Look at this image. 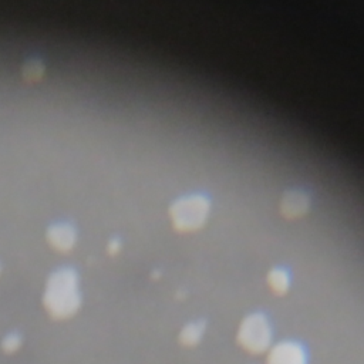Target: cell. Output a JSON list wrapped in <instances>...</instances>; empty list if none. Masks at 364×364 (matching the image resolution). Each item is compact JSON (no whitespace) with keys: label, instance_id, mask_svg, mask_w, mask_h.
<instances>
[{"label":"cell","instance_id":"7a4b0ae2","mask_svg":"<svg viewBox=\"0 0 364 364\" xmlns=\"http://www.w3.org/2000/svg\"><path fill=\"white\" fill-rule=\"evenodd\" d=\"M210 213V200L202 193H191L175 199L169 206V218L173 229L181 233H192L203 228Z\"/></svg>","mask_w":364,"mask_h":364},{"label":"cell","instance_id":"9c48e42d","mask_svg":"<svg viewBox=\"0 0 364 364\" xmlns=\"http://www.w3.org/2000/svg\"><path fill=\"white\" fill-rule=\"evenodd\" d=\"M20 344H21V338H20V336H18L17 333H9V334L3 338V343H1L3 350L7 351V353L16 351V350L20 347Z\"/></svg>","mask_w":364,"mask_h":364},{"label":"cell","instance_id":"52a82bcc","mask_svg":"<svg viewBox=\"0 0 364 364\" xmlns=\"http://www.w3.org/2000/svg\"><path fill=\"white\" fill-rule=\"evenodd\" d=\"M48 237L54 247H57L60 250H67L73 246L75 236H74V230L71 229V226L57 225L50 229Z\"/></svg>","mask_w":364,"mask_h":364},{"label":"cell","instance_id":"277c9868","mask_svg":"<svg viewBox=\"0 0 364 364\" xmlns=\"http://www.w3.org/2000/svg\"><path fill=\"white\" fill-rule=\"evenodd\" d=\"M266 364H307V354L300 343L283 340L269 348Z\"/></svg>","mask_w":364,"mask_h":364},{"label":"cell","instance_id":"ba28073f","mask_svg":"<svg viewBox=\"0 0 364 364\" xmlns=\"http://www.w3.org/2000/svg\"><path fill=\"white\" fill-rule=\"evenodd\" d=\"M267 284L274 294H284L290 287V276L283 267H273L267 273Z\"/></svg>","mask_w":364,"mask_h":364},{"label":"cell","instance_id":"3957f363","mask_svg":"<svg viewBox=\"0 0 364 364\" xmlns=\"http://www.w3.org/2000/svg\"><path fill=\"white\" fill-rule=\"evenodd\" d=\"M273 341V330L269 318L263 313H250L239 324L237 343L250 354L269 351Z\"/></svg>","mask_w":364,"mask_h":364},{"label":"cell","instance_id":"6da1fadb","mask_svg":"<svg viewBox=\"0 0 364 364\" xmlns=\"http://www.w3.org/2000/svg\"><path fill=\"white\" fill-rule=\"evenodd\" d=\"M81 303L78 277L70 267L55 270L46 286L44 306L55 318L73 316Z\"/></svg>","mask_w":364,"mask_h":364},{"label":"cell","instance_id":"5b68a950","mask_svg":"<svg viewBox=\"0 0 364 364\" xmlns=\"http://www.w3.org/2000/svg\"><path fill=\"white\" fill-rule=\"evenodd\" d=\"M309 205L310 199L307 193L301 189L291 188L287 189L280 199V212L289 219H297L306 215V212L309 210Z\"/></svg>","mask_w":364,"mask_h":364},{"label":"cell","instance_id":"8992f818","mask_svg":"<svg viewBox=\"0 0 364 364\" xmlns=\"http://www.w3.org/2000/svg\"><path fill=\"white\" fill-rule=\"evenodd\" d=\"M206 330V324L203 320H193L186 323L181 333H179V341L186 347H195L200 343L203 334Z\"/></svg>","mask_w":364,"mask_h":364}]
</instances>
